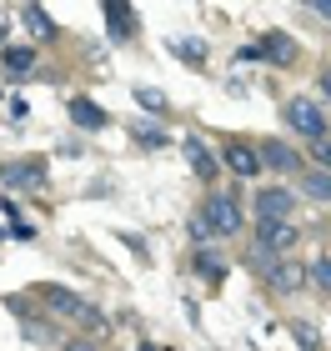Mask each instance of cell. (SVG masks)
I'll return each instance as SVG.
<instances>
[{
    "mask_svg": "<svg viewBox=\"0 0 331 351\" xmlns=\"http://www.w3.org/2000/svg\"><path fill=\"white\" fill-rule=\"evenodd\" d=\"M30 66H36V51H30V45H5V51H0V71L5 75H21Z\"/></svg>",
    "mask_w": 331,
    "mask_h": 351,
    "instance_id": "cell-15",
    "label": "cell"
},
{
    "mask_svg": "<svg viewBox=\"0 0 331 351\" xmlns=\"http://www.w3.org/2000/svg\"><path fill=\"white\" fill-rule=\"evenodd\" d=\"M296 246V226L291 221H256V251L261 256H281Z\"/></svg>",
    "mask_w": 331,
    "mask_h": 351,
    "instance_id": "cell-5",
    "label": "cell"
},
{
    "mask_svg": "<svg viewBox=\"0 0 331 351\" xmlns=\"http://www.w3.org/2000/svg\"><path fill=\"white\" fill-rule=\"evenodd\" d=\"M201 216H206V226L216 236H236V231H241V206H236V196H226V191L201 206Z\"/></svg>",
    "mask_w": 331,
    "mask_h": 351,
    "instance_id": "cell-4",
    "label": "cell"
},
{
    "mask_svg": "<svg viewBox=\"0 0 331 351\" xmlns=\"http://www.w3.org/2000/svg\"><path fill=\"white\" fill-rule=\"evenodd\" d=\"M291 191L286 186H266L261 196H256V221H286L291 216Z\"/></svg>",
    "mask_w": 331,
    "mask_h": 351,
    "instance_id": "cell-8",
    "label": "cell"
},
{
    "mask_svg": "<svg viewBox=\"0 0 331 351\" xmlns=\"http://www.w3.org/2000/svg\"><path fill=\"white\" fill-rule=\"evenodd\" d=\"M311 10H317V15H321V21H331V5H311Z\"/></svg>",
    "mask_w": 331,
    "mask_h": 351,
    "instance_id": "cell-26",
    "label": "cell"
},
{
    "mask_svg": "<svg viewBox=\"0 0 331 351\" xmlns=\"http://www.w3.org/2000/svg\"><path fill=\"white\" fill-rule=\"evenodd\" d=\"M45 306H51L56 316H71V322H81V326H101V311L90 306V301H81L75 291H60V286H45Z\"/></svg>",
    "mask_w": 331,
    "mask_h": 351,
    "instance_id": "cell-2",
    "label": "cell"
},
{
    "mask_svg": "<svg viewBox=\"0 0 331 351\" xmlns=\"http://www.w3.org/2000/svg\"><path fill=\"white\" fill-rule=\"evenodd\" d=\"M101 21L110 25V40H131V36H136V10L121 5V0H106V5H101Z\"/></svg>",
    "mask_w": 331,
    "mask_h": 351,
    "instance_id": "cell-9",
    "label": "cell"
},
{
    "mask_svg": "<svg viewBox=\"0 0 331 351\" xmlns=\"http://www.w3.org/2000/svg\"><path fill=\"white\" fill-rule=\"evenodd\" d=\"M221 161H226L236 176H246V181H251V176H261V151L256 146H241V141H231V146L221 151Z\"/></svg>",
    "mask_w": 331,
    "mask_h": 351,
    "instance_id": "cell-10",
    "label": "cell"
},
{
    "mask_svg": "<svg viewBox=\"0 0 331 351\" xmlns=\"http://www.w3.org/2000/svg\"><path fill=\"white\" fill-rule=\"evenodd\" d=\"M66 351H96V346H90V341H71Z\"/></svg>",
    "mask_w": 331,
    "mask_h": 351,
    "instance_id": "cell-25",
    "label": "cell"
},
{
    "mask_svg": "<svg viewBox=\"0 0 331 351\" xmlns=\"http://www.w3.org/2000/svg\"><path fill=\"white\" fill-rule=\"evenodd\" d=\"M261 166H271V171H296V151L286 146V141H261Z\"/></svg>",
    "mask_w": 331,
    "mask_h": 351,
    "instance_id": "cell-14",
    "label": "cell"
},
{
    "mask_svg": "<svg viewBox=\"0 0 331 351\" xmlns=\"http://www.w3.org/2000/svg\"><path fill=\"white\" fill-rule=\"evenodd\" d=\"M317 171H331V141H317Z\"/></svg>",
    "mask_w": 331,
    "mask_h": 351,
    "instance_id": "cell-23",
    "label": "cell"
},
{
    "mask_svg": "<svg viewBox=\"0 0 331 351\" xmlns=\"http://www.w3.org/2000/svg\"><path fill=\"white\" fill-rule=\"evenodd\" d=\"M136 106H140V110H156V116H161L171 101H166V90H156V86H136Z\"/></svg>",
    "mask_w": 331,
    "mask_h": 351,
    "instance_id": "cell-19",
    "label": "cell"
},
{
    "mask_svg": "<svg viewBox=\"0 0 331 351\" xmlns=\"http://www.w3.org/2000/svg\"><path fill=\"white\" fill-rule=\"evenodd\" d=\"M251 51H256L261 60H271V66H291V60H296V40L286 36V30H266Z\"/></svg>",
    "mask_w": 331,
    "mask_h": 351,
    "instance_id": "cell-7",
    "label": "cell"
},
{
    "mask_svg": "<svg viewBox=\"0 0 331 351\" xmlns=\"http://www.w3.org/2000/svg\"><path fill=\"white\" fill-rule=\"evenodd\" d=\"M317 281H321L326 291H331V256H321V261H317Z\"/></svg>",
    "mask_w": 331,
    "mask_h": 351,
    "instance_id": "cell-24",
    "label": "cell"
},
{
    "mask_svg": "<svg viewBox=\"0 0 331 351\" xmlns=\"http://www.w3.org/2000/svg\"><path fill=\"white\" fill-rule=\"evenodd\" d=\"M321 95H326V101H331V75H321Z\"/></svg>",
    "mask_w": 331,
    "mask_h": 351,
    "instance_id": "cell-27",
    "label": "cell"
},
{
    "mask_svg": "<svg viewBox=\"0 0 331 351\" xmlns=\"http://www.w3.org/2000/svg\"><path fill=\"white\" fill-rule=\"evenodd\" d=\"M140 351H161V346H140Z\"/></svg>",
    "mask_w": 331,
    "mask_h": 351,
    "instance_id": "cell-29",
    "label": "cell"
},
{
    "mask_svg": "<svg viewBox=\"0 0 331 351\" xmlns=\"http://www.w3.org/2000/svg\"><path fill=\"white\" fill-rule=\"evenodd\" d=\"M0 45H5V21H0Z\"/></svg>",
    "mask_w": 331,
    "mask_h": 351,
    "instance_id": "cell-28",
    "label": "cell"
},
{
    "mask_svg": "<svg viewBox=\"0 0 331 351\" xmlns=\"http://www.w3.org/2000/svg\"><path fill=\"white\" fill-rule=\"evenodd\" d=\"M191 266H196V276H206V281H221V276H226V261H221L216 251H206V246H196Z\"/></svg>",
    "mask_w": 331,
    "mask_h": 351,
    "instance_id": "cell-16",
    "label": "cell"
},
{
    "mask_svg": "<svg viewBox=\"0 0 331 351\" xmlns=\"http://www.w3.org/2000/svg\"><path fill=\"white\" fill-rule=\"evenodd\" d=\"M171 56H186L191 66H201V60H206V45H196V40H171Z\"/></svg>",
    "mask_w": 331,
    "mask_h": 351,
    "instance_id": "cell-21",
    "label": "cell"
},
{
    "mask_svg": "<svg viewBox=\"0 0 331 351\" xmlns=\"http://www.w3.org/2000/svg\"><path fill=\"white\" fill-rule=\"evenodd\" d=\"M71 121L81 125V131H101V125H106L110 116H106V110H101L96 101H90V95H75V101H71Z\"/></svg>",
    "mask_w": 331,
    "mask_h": 351,
    "instance_id": "cell-11",
    "label": "cell"
},
{
    "mask_svg": "<svg viewBox=\"0 0 331 351\" xmlns=\"http://www.w3.org/2000/svg\"><path fill=\"white\" fill-rule=\"evenodd\" d=\"M0 181L10 191H30V196H45V186H51V176H45V161H5L0 166Z\"/></svg>",
    "mask_w": 331,
    "mask_h": 351,
    "instance_id": "cell-1",
    "label": "cell"
},
{
    "mask_svg": "<svg viewBox=\"0 0 331 351\" xmlns=\"http://www.w3.org/2000/svg\"><path fill=\"white\" fill-rule=\"evenodd\" d=\"M131 136H136V146H146V151H166V146H171V136L156 131V125H136Z\"/></svg>",
    "mask_w": 331,
    "mask_h": 351,
    "instance_id": "cell-18",
    "label": "cell"
},
{
    "mask_svg": "<svg viewBox=\"0 0 331 351\" xmlns=\"http://www.w3.org/2000/svg\"><path fill=\"white\" fill-rule=\"evenodd\" d=\"M211 236H216V231L206 226V216H191V241H196V246H206Z\"/></svg>",
    "mask_w": 331,
    "mask_h": 351,
    "instance_id": "cell-22",
    "label": "cell"
},
{
    "mask_svg": "<svg viewBox=\"0 0 331 351\" xmlns=\"http://www.w3.org/2000/svg\"><path fill=\"white\" fill-rule=\"evenodd\" d=\"M181 151H186V161H191V171L201 181H216V156L201 146V141H181Z\"/></svg>",
    "mask_w": 331,
    "mask_h": 351,
    "instance_id": "cell-13",
    "label": "cell"
},
{
    "mask_svg": "<svg viewBox=\"0 0 331 351\" xmlns=\"http://www.w3.org/2000/svg\"><path fill=\"white\" fill-rule=\"evenodd\" d=\"M21 21L30 25V36H36L40 45H51V40L60 36V30H56V21H51V15H45L40 5H25V10H21Z\"/></svg>",
    "mask_w": 331,
    "mask_h": 351,
    "instance_id": "cell-12",
    "label": "cell"
},
{
    "mask_svg": "<svg viewBox=\"0 0 331 351\" xmlns=\"http://www.w3.org/2000/svg\"><path fill=\"white\" fill-rule=\"evenodd\" d=\"M302 191L306 196H317V201H331V171H302Z\"/></svg>",
    "mask_w": 331,
    "mask_h": 351,
    "instance_id": "cell-17",
    "label": "cell"
},
{
    "mask_svg": "<svg viewBox=\"0 0 331 351\" xmlns=\"http://www.w3.org/2000/svg\"><path fill=\"white\" fill-rule=\"evenodd\" d=\"M291 337H296L302 351H321V331L311 326V322H291Z\"/></svg>",
    "mask_w": 331,
    "mask_h": 351,
    "instance_id": "cell-20",
    "label": "cell"
},
{
    "mask_svg": "<svg viewBox=\"0 0 331 351\" xmlns=\"http://www.w3.org/2000/svg\"><path fill=\"white\" fill-rule=\"evenodd\" d=\"M286 121H291V131H302L306 141H326V116H321L317 101H306V95L286 101Z\"/></svg>",
    "mask_w": 331,
    "mask_h": 351,
    "instance_id": "cell-3",
    "label": "cell"
},
{
    "mask_svg": "<svg viewBox=\"0 0 331 351\" xmlns=\"http://www.w3.org/2000/svg\"><path fill=\"white\" fill-rule=\"evenodd\" d=\"M256 266H261V281L271 286V291H296V286L306 281V271H302V266L276 261V256H261V251H256Z\"/></svg>",
    "mask_w": 331,
    "mask_h": 351,
    "instance_id": "cell-6",
    "label": "cell"
}]
</instances>
